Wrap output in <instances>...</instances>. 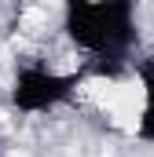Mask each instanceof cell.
<instances>
[{
	"instance_id": "3957f363",
	"label": "cell",
	"mask_w": 154,
	"mask_h": 157,
	"mask_svg": "<svg viewBox=\"0 0 154 157\" xmlns=\"http://www.w3.org/2000/svg\"><path fill=\"white\" fill-rule=\"evenodd\" d=\"M140 80V113H136V139L154 146V59H143L136 66Z\"/></svg>"
},
{
	"instance_id": "7a4b0ae2",
	"label": "cell",
	"mask_w": 154,
	"mask_h": 157,
	"mask_svg": "<svg viewBox=\"0 0 154 157\" xmlns=\"http://www.w3.org/2000/svg\"><path fill=\"white\" fill-rule=\"evenodd\" d=\"M77 84H81V73H59L44 62H22L15 66L7 99L18 113H48L74 99Z\"/></svg>"
},
{
	"instance_id": "6da1fadb",
	"label": "cell",
	"mask_w": 154,
	"mask_h": 157,
	"mask_svg": "<svg viewBox=\"0 0 154 157\" xmlns=\"http://www.w3.org/2000/svg\"><path fill=\"white\" fill-rule=\"evenodd\" d=\"M63 33L74 48L92 55L95 62H125L140 40L136 4L128 0H74L63 7Z\"/></svg>"
}]
</instances>
